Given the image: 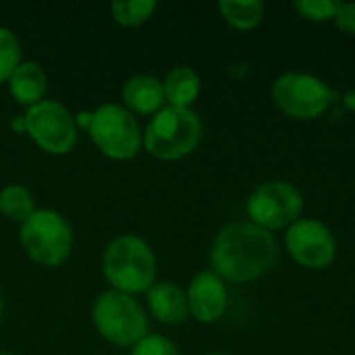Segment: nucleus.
Wrapping results in <instances>:
<instances>
[{
	"label": "nucleus",
	"instance_id": "15",
	"mask_svg": "<svg viewBox=\"0 0 355 355\" xmlns=\"http://www.w3.org/2000/svg\"><path fill=\"white\" fill-rule=\"evenodd\" d=\"M168 106L191 108L202 92V79L191 67H175L162 79Z\"/></svg>",
	"mask_w": 355,
	"mask_h": 355
},
{
	"label": "nucleus",
	"instance_id": "27",
	"mask_svg": "<svg viewBox=\"0 0 355 355\" xmlns=\"http://www.w3.org/2000/svg\"><path fill=\"white\" fill-rule=\"evenodd\" d=\"M0 355H12V354H4V352H0Z\"/></svg>",
	"mask_w": 355,
	"mask_h": 355
},
{
	"label": "nucleus",
	"instance_id": "22",
	"mask_svg": "<svg viewBox=\"0 0 355 355\" xmlns=\"http://www.w3.org/2000/svg\"><path fill=\"white\" fill-rule=\"evenodd\" d=\"M333 23L341 31L355 35V2H339V8L335 12Z\"/></svg>",
	"mask_w": 355,
	"mask_h": 355
},
{
	"label": "nucleus",
	"instance_id": "5",
	"mask_svg": "<svg viewBox=\"0 0 355 355\" xmlns=\"http://www.w3.org/2000/svg\"><path fill=\"white\" fill-rule=\"evenodd\" d=\"M25 254L40 266H60L73 250V229L56 210H35L19 233Z\"/></svg>",
	"mask_w": 355,
	"mask_h": 355
},
{
	"label": "nucleus",
	"instance_id": "7",
	"mask_svg": "<svg viewBox=\"0 0 355 355\" xmlns=\"http://www.w3.org/2000/svg\"><path fill=\"white\" fill-rule=\"evenodd\" d=\"M87 133L94 146L112 160H131L137 156L144 137L133 112L121 104H102L92 112Z\"/></svg>",
	"mask_w": 355,
	"mask_h": 355
},
{
	"label": "nucleus",
	"instance_id": "10",
	"mask_svg": "<svg viewBox=\"0 0 355 355\" xmlns=\"http://www.w3.org/2000/svg\"><path fill=\"white\" fill-rule=\"evenodd\" d=\"M289 256L308 270H324L337 258V239L333 231L316 218H300L285 233Z\"/></svg>",
	"mask_w": 355,
	"mask_h": 355
},
{
	"label": "nucleus",
	"instance_id": "6",
	"mask_svg": "<svg viewBox=\"0 0 355 355\" xmlns=\"http://www.w3.org/2000/svg\"><path fill=\"white\" fill-rule=\"evenodd\" d=\"M272 100L283 114L295 121H314L329 112L337 94L316 75L285 73L272 83Z\"/></svg>",
	"mask_w": 355,
	"mask_h": 355
},
{
	"label": "nucleus",
	"instance_id": "23",
	"mask_svg": "<svg viewBox=\"0 0 355 355\" xmlns=\"http://www.w3.org/2000/svg\"><path fill=\"white\" fill-rule=\"evenodd\" d=\"M10 129L15 133H27V123H25V116H17L10 121Z\"/></svg>",
	"mask_w": 355,
	"mask_h": 355
},
{
	"label": "nucleus",
	"instance_id": "1",
	"mask_svg": "<svg viewBox=\"0 0 355 355\" xmlns=\"http://www.w3.org/2000/svg\"><path fill=\"white\" fill-rule=\"evenodd\" d=\"M279 262L275 233L243 220L220 229L210 248L212 272L225 283H254L268 275Z\"/></svg>",
	"mask_w": 355,
	"mask_h": 355
},
{
	"label": "nucleus",
	"instance_id": "18",
	"mask_svg": "<svg viewBox=\"0 0 355 355\" xmlns=\"http://www.w3.org/2000/svg\"><path fill=\"white\" fill-rule=\"evenodd\" d=\"M156 0H116L110 4L112 19L123 27H137L152 19L156 12Z\"/></svg>",
	"mask_w": 355,
	"mask_h": 355
},
{
	"label": "nucleus",
	"instance_id": "21",
	"mask_svg": "<svg viewBox=\"0 0 355 355\" xmlns=\"http://www.w3.org/2000/svg\"><path fill=\"white\" fill-rule=\"evenodd\" d=\"M131 355H179V349L171 339L148 333L139 343L133 345Z\"/></svg>",
	"mask_w": 355,
	"mask_h": 355
},
{
	"label": "nucleus",
	"instance_id": "25",
	"mask_svg": "<svg viewBox=\"0 0 355 355\" xmlns=\"http://www.w3.org/2000/svg\"><path fill=\"white\" fill-rule=\"evenodd\" d=\"M2 312H4V300H2V291H0V318H2Z\"/></svg>",
	"mask_w": 355,
	"mask_h": 355
},
{
	"label": "nucleus",
	"instance_id": "3",
	"mask_svg": "<svg viewBox=\"0 0 355 355\" xmlns=\"http://www.w3.org/2000/svg\"><path fill=\"white\" fill-rule=\"evenodd\" d=\"M144 148L158 160L189 156L202 141V121L191 108L164 106L141 133Z\"/></svg>",
	"mask_w": 355,
	"mask_h": 355
},
{
	"label": "nucleus",
	"instance_id": "19",
	"mask_svg": "<svg viewBox=\"0 0 355 355\" xmlns=\"http://www.w3.org/2000/svg\"><path fill=\"white\" fill-rule=\"evenodd\" d=\"M21 62V42L17 33L8 27H0V83L8 81Z\"/></svg>",
	"mask_w": 355,
	"mask_h": 355
},
{
	"label": "nucleus",
	"instance_id": "11",
	"mask_svg": "<svg viewBox=\"0 0 355 355\" xmlns=\"http://www.w3.org/2000/svg\"><path fill=\"white\" fill-rule=\"evenodd\" d=\"M187 293V306H189V316H193L202 324H212L218 322L229 306V291L225 281L212 272V270H202L198 272L191 283Z\"/></svg>",
	"mask_w": 355,
	"mask_h": 355
},
{
	"label": "nucleus",
	"instance_id": "14",
	"mask_svg": "<svg viewBox=\"0 0 355 355\" xmlns=\"http://www.w3.org/2000/svg\"><path fill=\"white\" fill-rule=\"evenodd\" d=\"M8 92L10 96L21 104V106H35L42 100H46V92H48V77L44 73V69L33 62V60H25L21 62L15 73L8 77Z\"/></svg>",
	"mask_w": 355,
	"mask_h": 355
},
{
	"label": "nucleus",
	"instance_id": "8",
	"mask_svg": "<svg viewBox=\"0 0 355 355\" xmlns=\"http://www.w3.org/2000/svg\"><path fill=\"white\" fill-rule=\"evenodd\" d=\"M245 210L250 223L275 233L289 229L300 220L304 212V196L287 181H266L250 193Z\"/></svg>",
	"mask_w": 355,
	"mask_h": 355
},
{
	"label": "nucleus",
	"instance_id": "24",
	"mask_svg": "<svg viewBox=\"0 0 355 355\" xmlns=\"http://www.w3.org/2000/svg\"><path fill=\"white\" fill-rule=\"evenodd\" d=\"M343 106H345L347 110L355 112V87L354 89H349V92H345V96H343Z\"/></svg>",
	"mask_w": 355,
	"mask_h": 355
},
{
	"label": "nucleus",
	"instance_id": "16",
	"mask_svg": "<svg viewBox=\"0 0 355 355\" xmlns=\"http://www.w3.org/2000/svg\"><path fill=\"white\" fill-rule=\"evenodd\" d=\"M35 210V198L25 185L10 183L0 189V212L8 220L23 225L33 216Z\"/></svg>",
	"mask_w": 355,
	"mask_h": 355
},
{
	"label": "nucleus",
	"instance_id": "2",
	"mask_svg": "<svg viewBox=\"0 0 355 355\" xmlns=\"http://www.w3.org/2000/svg\"><path fill=\"white\" fill-rule=\"evenodd\" d=\"M156 256L137 235L114 237L102 256V272L114 291L137 295L148 293L156 283Z\"/></svg>",
	"mask_w": 355,
	"mask_h": 355
},
{
	"label": "nucleus",
	"instance_id": "12",
	"mask_svg": "<svg viewBox=\"0 0 355 355\" xmlns=\"http://www.w3.org/2000/svg\"><path fill=\"white\" fill-rule=\"evenodd\" d=\"M146 295H148V308L158 322L181 324L189 318L187 293L179 285L168 281L154 283Z\"/></svg>",
	"mask_w": 355,
	"mask_h": 355
},
{
	"label": "nucleus",
	"instance_id": "26",
	"mask_svg": "<svg viewBox=\"0 0 355 355\" xmlns=\"http://www.w3.org/2000/svg\"><path fill=\"white\" fill-rule=\"evenodd\" d=\"M206 355H227V354H216V352H214V354H206Z\"/></svg>",
	"mask_w": 355,
	"mask_h": 355
},
{
	"label": "nucleus",
	"instance_id": "9",
	"mask_svg": "<svg viewBox=\"0 0 355 355\" xmlns=\"http://www.w3.org/2000/svg\"><path fill=\"white\" fill-rule=\"evenodd\" d=\"M27 135L46 154L64 156L77 144V123L71 110L56 100H42L23 114Z\"/></svg>",
	"mask_w": 355,
	"mask_h": 355
},
{
	"label": "nucleus",
	"instance_id": "13",
	"mask_svg": "<svg viewBox=\"0 0 355 355\" xmlns=\"http://www.w3.org/2000/svg\"><path fill=\"white\" fill-rule=\"evenodd\" d=\"M123 102L129 112L156 114L166 106L164 85L154 75H135L123 85Z\"/></svg>",
	"mask_w": 355,
	"mask_h": 355
},
{
	"label": "nucleus",
	"instance_id": "4",
	"mask_svg": "<svg viewBox=\"0 0 355 355\" xmlns=\"http://www.w3.org/2000/svg\"><path fill=\"white\" fill-rule=\"evenodd\" d=\"M92 320L102 339L116 347H133L148 335V314L133 300L121 291H104L96 297Z\"/></svg>",
	"mask_w": 355,
	"mask_h": 355
},
{
	"label": "nucleus",
	"instance_id": "20",
	"mask_svg": "<svg viewBox=\"0 0 355 355\" xmlns=\"http://www.w3.org/2000/svg\"><path fill=\"white\" fill-rule=\"evenodd\" d=\"M295 10L314 23H324V21H333L335 12L339 8V0H297Z\"/></svg>",
	"mask_w": 355,
	"mask_h": 355
},
{
	"label": "nucleus",
	"instance_id": "17",
	"mask_svg": "<svg viewBox=\"0 0 355 355\" xmlns=\"http://www.w3.org/2000/svg\"><path fill=\"white\" fill-rule=\"evenodd\" d=\"M218 10L231 27L250 31L262 23L264 2L262 0H220Z\"/></svg>",
	"mask_w": 355,
	"mask_h": 355
}]
</instances>
